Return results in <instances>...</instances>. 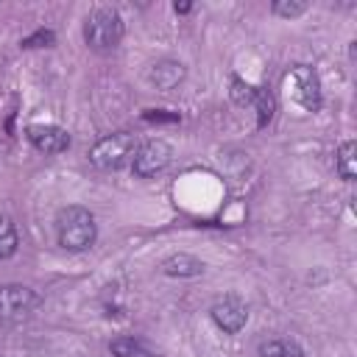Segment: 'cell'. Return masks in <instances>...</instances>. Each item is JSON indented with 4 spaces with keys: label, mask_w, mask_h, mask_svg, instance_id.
<instances>
[{
    "label": "cell",
    "mask_w": 357,
    "mask_h": 357,
    "mask_svg": "<svg viewBox=\"0 0 357 357\" xmlns=\"http://www.w3.org/2000/svg\"><path fill=\"white\" fill-rule=\"evenodd\" d=\"M173 159V148L165 139H148L139 142L134 159H131V170L137 178H151L156 173H162Z\"/></svg>",
    "instance_id": "cell-6"
},
{
    "label": "cell",
    "mask_w": 357,
    "mask_h": 357,
    "mask_svg": "<svg viewBox=\"0 0 357 357\" xmlns=\"http://www.w3.org/2000/svg\"><path fill=\"white\" fill-rule=\"evenodd\" d=\"M53 42H56V33H53V31H45V28H39L36 33L25 36L20 45H22V47H50Z\"/></svg>",
    "instance_id": "cell-18"
},
{
    "label": "cell",
    "mask_w": 357,
    "mask_h": 357,
    "mask_svg": "<svg viewBox=\"0 0 357 357\" xmlns=\"http://www.w3.org/2000/svg\"><path fill=\"white\" fill-rule=\"evenodd\" d=\"M139 148V137L131 131H114L100 137L92 148H89V162L98 170H120L123 165H128L134 159Z\"/></svg>",
    "instance_id": "cell-3"
},
{
    "label": "cell",
    "mask_w": 357,
    "mask_h": 357,
    "mask_svg": "<svg viewBox=\"0 0 357 357\" xmlns=\"http://www.w3.org/2000/svg\"><path fill=\"white\" fill-rule=\"evenodd\" d=\"M271 11H273L276 17L293 20V17H301V14L307 11V3H284V0H276V3H271Z\"/></svg>",
    "instance_id": "cell-17"
},
{
    "label": "cell",
    "mask_w": 357,
    "mask_h": 357,
    "mask_svg": "<svg viewBox=\"0 0 357 357\" xmlns=\"http://www.w3.org/2000/svg\"><path fill=\"white\" fill-rule=\"evenodd\" d=\"M20 248V234L17 226L8 215H0V259H11Z\"/></svg>",
    "instance_id": "cell-15"
},
{
    "label": "cell",
    "mask_w": 357,
    "mask_h": 357,
    "mask_svg": "<svg viewBox=\"0 0 357 357\" xmlns=\"http://www.w3.org/2000/svg\"><path fill=\"white\" fill-rule=\"evenodd\" d=\"M123 33H126V25H123V17L117 8L100 6V8H92L84 20V42L98 53L114 50L120 45Z\"/></svg>",
    "instance_id": "cell-2"
},
{
    "label": "cell",
    "mask_w": 357,
    "mask_h": 357,
    "mask_svg": "<svg viewBox=\"0 0 357 357\" xmlns=\"http://www.w3.org/2000/svg\"><path fill=\"white\" fill-rule=\"evenodd\" d=\"M145 120H170V123H176L178 114H159V109H148L145 112Z\"/></svg>",
    "instance_id": "cell-19"
},
{
    "label": "cell",
    "mask_w": 357,
    "mask_h": 357,
    "mask_svg": "<svg viewBox=\"0 0 357 357\" xmlns=\"http://www.w3.org/2000/svg\"><path fill=\"white\" fill-rule=\"evenodd\" d=\"M184 75H187V70H184V64L176 61V59H162V61H156V64L148 70L151 86H156V89H162V92L178 86V84L184 81Z\"/></svg>",
    "instance_id": "cell-9"
},
{
    "label": "cell",
    "mask_w": 357,
    "mask_h": 357,
    "mask_svg": "<svg viewBox=\"0 0 357 357\" xmlns=\"http://www.w3.org/2000/svg\"><path fill=\"white\" fill-rule=\"evenodd\" d=\"M25 137L45 156H56L70 148V134L56 123H33L25 128Z\"/></svg>",
    "instance_id": "cell-7"
},
{
    "label": "cell",
    "mask_w": 357,
    "mask_h": 357,
    "mask_svg": "<svg viewBox=\"0 0 357 357\" xmlns=\"http://www.w3.org/2000/svg\"><path fill=\"white\" fill-rule=\"evenodd\" d=\"M335 170L343 181H354V176H357V142L354 139H346L335 151Z\"/></svg>",
    "instance_id": "cell-11"
},
{
    "label": "cell",
    "mask_w": 357,
    "mask_h": 357,
    "mask_svg": "<svg viewBox=\"0 0 357 357\" xmlns=\"http://www.w3.org/2000/svg\"><path fill=\"white\" fill-rule=\"evenodd\" d=\"M56 240L64 251H86L95 245L98 240V223L95 215L86 206L70 204L64 209H59L56 215Z\"/></svg>",
    "instance_id": "cell-1"
},
{
    "label": "cell",
    "mask_w": 357,
    "mask_h": 357,
    "mask_svg": "<svg viewBox=\"0 0 357 357\" xmlns=\"http://www.w3.org/2000/svg\"><path fill=\"white\" fill-rule=\"evenodd\" d=\"M42 298L28 284H0V326H20L31 321Z\"/></svg>",
    "instance_id": "cell-4"
},
{
    "label": "cell",
    "mask_w": 357,
    "mask_h": 357,
    "mask_svg": "<svg viewBox=\"0 0 357 357\" xmlns=\"http://www.w3.org/2000/svg\"><path fill=\"white\" fill-rule=\"evenodd\" d=\"M251 109L257 112V126H259V128H265V126L271 123L273 112H276V98H273V92H271V89H265V86H257V95H254Z\"/></svg>",
    "instance_id": "cell-14"
},
{
    "label": "cell",
    "mask_w": 357,
    "mask_h": 357,
    "mask_svg": "<svg viewBox=\"0 0 357 357\" xmlns=\"http://www.w3.org/2000/svg\"><path fill=\"white\" fill-rule=\"evenodd\" d=\"M162 273L173 276V279H192V276L204 273V262L192 254H173L162 262Z\"/></svg>",
    "instance_id": "cell-10"
},
{
    "label": "cell",
    "mask_w": 357,
    "mask_h": 357,
    "mask_svg": "<svg viewBox=\"0 0 357 357\" xmlns=\"http://www.w3.org/2000/svg\"><path fill=\"white\" fill-rule=\"evenodd\" d=\"M209 315H212V321H215L218 329H223L226 335H237L245 326V321H248V307L237 296L229 293V296H223V298H218L212 304Z\"/></svg>",
    "instance_id": "cell-8"
},
{
    "label": "cell",
    "mask_w": 357,
    "mask_h": 357,
    "mask_svg": "<svg viewBox=\"0 0 357 357\" xmlns=\"http://www.w3.org/2000/svg\"><path fill=\"white\" fill-rule=\"evenodd\" d=\"M287 92L293 95V100L304 109V112H318L321 103H324V95H321V81H318V73L307 64H296L290 73H287Z\"/></svg>",
    "instance_id": "cell-5"
},
{
    "label": "cell",
    "mask_w": 357,
    "mask_h": 357,
    "mask_svg": "<svg viewBox=\"0 0 357 357\" xmlns=\"http://www.w3.org/2000/svg\"><path fill=\"white\" fill-rule=\"evenodd\" d=\"M109 351L114 354V357H156L142 340H137V337H128V335H120V337H112V343H109Z\"/></svg>",
    "instance_id": "cell-13"
},
{
    "label": "cell",
    "mask_w": 357,
    "mask_h": 357,
    "mask_svg": "<svg viewBox=\"0 0 357 357\" xmlns=\"http://www.w3.org/2000/svg\"><path fill=\"white\" fill-rule=\"evenodd\" d=\"M254 95H257V86H251V84H245L243 78H231V100L237 103V106H251L254 103Z\"/></svg>",
    "instance_id": "cell-16"
},
{
    "label": "cell",
    "mask_w": 357,
    "mask_h": 357,
    "mask_svg": "<svg viewBox=\"0 0 357 357\" xmlns=\"http://www.w3.org/2000/svg\"><path fill=\"white\" fill-rule=\"evenodd\" d=\"M259 357H304V349L290 337H271L257 346Z\"/></svg>",
    "instance_id": "cell-12"
}]
</instances>
